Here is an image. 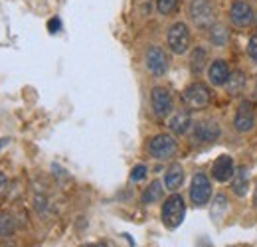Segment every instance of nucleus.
<instances>
[{"instance_id": "22", "label": "nucleus", "mask_w": 257, "mask_h": 247, "mask_svg": "<svg viewBox=\"0 0 257 247\" xmlns=\"http://www.w3.org/2000/svg\"><path fill=\"white\" fill-rule=\"evenodd\" d=\"M12 229H14V223H12V217L8 216V214H0V237H4V235H10L12 233Z\"/></svg>"}, {"instance_id": "13", "label": "nucleus", "mask_w": 257, "mask_h": 247, "mask_svg": "<svg viewBox=\"0 0 257 247\" xmlns=\"http://www.w3.org/2000/svg\"><path fill=\"white\" fill-rule=\"evenodd\" d=\"M229 73L231 71H229V65L225 60H214L208 67V79L216 87H224L229 79Z\"/></svg>"}, {"instance_id": "20", "label": "nucleus", "mask_w": 257, "mask_h": 247, "mask_svg": "<svg viewBox=\"0 0 257 247\" xmlns=\"http://www.w3.org/2000/svg\"><path fill=\"white\" fill-rule=\"evenodd\" d=\"M162 194H164V190H162V182L159 180H153L149 188L143 192V204H155V202H159L162 198Z\"/></svg>"}, {"instance_id": "27", "label": "nucleus", "mask_w": 257, "mask_h": 247, "mask_svg": "<svg viewBox=\"0 0 257 247\" xmlns=\"http://www.w3.org/2000/svg\"><path fill=\"white\" fill-rule=\"evenodd\" d=\"M48 28H50V32H52V34H56V32L62 28V22H60V18H54V20H50Z\"/></svg>"}, {"instance_id": "8", "label": "nucleus", "mask_w": 257, "mask_h": 247, "mask_svg": "<svg viewBox=\"0 0 257 247\" xmlns=\"http://www.w3.org/2000/svg\"><path fill=\"white\" fill-rule=\"evenodd\" d=\"M151 107L157 119H166L172 113V95L166 87L157 85L151 91Z\"/></svg>"}, {"instance_id": "32", "label": "nucleus", "mask_w": 257, "mask_h": 247, "mask_svg": "<svg viewBox=\"0 0 257 247\" xmlns=\"http://www.w3.org/2000/svg\"><path fill=\"white\" fill-rule=\"evenodd\" d=\"M85 247H95V245H85Z\"/></svg>"}, {"instance_id": "23", "label": "nucleus", "mask_w": 257, "mask_h": 247, "mask_svg": "<svg viewBox=\"0 0 257 247\" xmlns=\"http://www.w3.org/2000/svg\"><path fill=\"white\" fill-rule=\"evenodd\" d=\"M176 6H178V0H157V10L161 12L162 16L174 12Z\"/></svg>"}, {"instance_id": "6", "label": "nucleus", "mask_w": 257, "mask_h": 247, "mask_svg": "<svg viewBox=\"0 0 257 247\" xmlns=\"http://www.w3.org/2000/svg\"><path fill=\"white\" fill-rule=\"evenodd\" d=\"M176 149H178V145H176L174 137L168 135V133H161V135H157V137H153L149 141V155L153 158H157V160L172 158L176 155Z\"/></svg>"}, {"instance_id": "4", "label": "nucleus", "mask_w": 257, "mask_h": 247, "mask_svg": "<svg viewBox=\"0 0 257 247\" xmlns=\"http://www.w3.org/2000/svg\"><path fill=\"white\" fill-rule=\"evenodd\" d=\"M182 101L188 109H206L212 101V91L206 83L202 81H194L190 83L184 93H182Z\"/></svg>"}, {"instance_id": "15", "label": "nucleus", "mask_w": 257, "mask_h": 247, "mask_svg": "<svg viewBox=\"0 0 257 247\" xmlns=\"http://www.w3.org/2000/svg\"><path fill=\"white\" fill-rule=\"evenodd\" d=\"M231 190L237 198L247 196V192H249V170H247V166L235 168V174L231 176Z\"/></svg>"}, {"instance_id": "11", "label": "nucleus", "mask_w": 257, "mask_h": 247, "mask_svg": "<svg viewBox=\"0 0 257 247\" xmlns=\"http://www.w3.org/2000/svg\"><path fill=\"white\" fill-rule=\"evenodd\" d=\"M145 63H147V69L161 77L168 71V65H170V60H168V54L162 50L161 46H151L147 50V56H145Z\"/></svg>"}, {"instance_id": "31", "label": "nucleus", "mask_w": 257, "mask_h": 247, "mask_svg": "<svg viewBox=\"0 0 257 247\" xmlns=\"http://www.w3.org/2000/svg\"><path fill=\"white\" fill-rule=\"evenodd\" d=\"M255 28H257V12H255Z\"/></svg>"}, {"instance_id": "12", "label": "nucleus", "mask_w": 257, "mask_h": 247, "mask_svg": "<svg viewBox=\"0 0 257 247\" xmlns=\"http://www.w3.org/2000/svg\"><path fill=\"white\" fill-rule=\"evenodd\" d=\"M235 174V162L229 155H222L212 164V178L216 182H227Z\"/></svg>"}, {"instance_id": "21", "label": "nucleus", "mask_w": 257, "mask_h": 247, "mask_svg": "<svg viewBox=\"0 0 257 247\" xmlns=\"http://www.w3.org/2000/svg\"><path fill=\"white\" fill-rule=\"evenodd\" d=\"M225 212H227V198H225L224 194H218V196L214 198V204H212V212H210V216H212L214 221H220Z\"/></svg>"}, {"instance_id": "30", "label": "nucleus", "mask_w": 257, "mask_h": 247, "mask_svg": "<svg viewBox=\"0 0 257 247\" xmlns=\"http://www.w3.org/2000/svg\"><path fill=\"white\" fill-rule=\"evenodd\" d=\"M95 247H109V245H107V243H97Z\"/></svg>"}, {"instance_id": "26", "label": "nucleus", "mask_w": 257, "mask_h": 247, "mask_svg": "<svg viewBox=\"0 0 257 247\" xmlns=\"http://www.w3.org/2000/svg\"><path fill=\"white\" fill-rule=\"evenodd\" d=\"M6 190H8V178H6V174L0 172V200H2V196L6 194Z\"/></svg>"}, {"instance_id": "18", "label": "nucleus", "mask_w": 257, "mask_h": 247, "mask_svg": "<svg viewBox=\"0 0 257 247\" xmlns=\"http://www.w3.org/2000/svg\"><path fill=\"white\" fill-rule=\"evenodd\" d=\"M208 38H210V44L216 46V48H224L229 42V28L222 24V22H216L210 30H208Z\"/></svg>"}, {"instance_id": "25", "label": "nucleus", "mask_w": 257, "mask_h": 247, "mask_svg": "<svg viewBox=\"0 0 257 247\" xmlns=\"http://www.w3.org/2000/svg\"><path fill=\"white\" fill-rule=\"evenodd\" d=\"M247 56L251 58V62L257 63V34H253L247 42Z\"/></svg>"}, {"instance_id": "24", "label": "nucleus", "mask_w": 257, "mask_h": 247, "mask_svg": "<svg viewBox=\"0 0 257 247\" xmlns=\"http://www.w3.org/2000/svg\"><path fill=\"white\" fill-rule=\"evenodd\" d=\"M147 172H149V168H147L145 164H137V166L131 170V180H133V182H141V180L147 176Z\"/></svg>"}, {"instance_id": "5", "label": "nucleus", "mask_w": 257, "mask_h": 247, "mask_svg": "<svg viewBox=\"0 0 257 247\" xmlns=\"http://www.w3.org/2000/svg\"><path fill=\"white\" fill-rule=\"evenodd\" d=\"M229 22L235 28H249L255 24V10L249 0H233L229 6Z\"/></svg>"}, {"instance_id": "2", "label": "nucleus", "mask_w": 257, "mask_h": 247, "mask_svg": "<svg viewBox=\"0 0 257 247\" xmlns=\"http://www.w3.org/2000/svg\"><path fill=\"white\" fill-rule=\"evenodd\" d=\"M166 44H168V50L176 56H182L190 50V44H192V32L188 28L186 22H174L168 32H166Z\"/></svg>"}, {"instance_id": "7", "label": "nucleus", "mask_w": 257, "mask_h": 247, "mask_svg": "<svg viewBox=\"0 0 257 247\" xmlns=\"http://www.w3.org/2000/svg\"><path fill=\"white\" fill-rule=\"evenodd\" d=\"M222 135V127L218 121L214 119H202L194 125V141L196 143H202V145H210V143H216Z\"/></svg>"}, {"instance_id": "1", "label": "nucleus", "mask_w": 257, "mask_h": 247, "mask_svg": "<svg viewBox=\"0 0 257 247\" xmlns=\"http://www.w3.org/2000/svg\"><path fill=\"white\" fill-rule=\"evenodd\" d=\"M188 16L198 30H210L216 24V6L212 0H190Z\"/></svg>"}, {"instance_id": "17", "label": "nucleus", "mask_w": 257, "mask_h": 247, "mask_svg": "<svg viewBox=\"0 0 257 247\" xmlns=\"http://www.w3.org/2000/svg\"><path fill=\"white\" fill-rule=\"evenodd\" d=\"M245 83H247L245 73L239 71V69H235V71L229 73V79H227V83H225L224 87L227 89V95H231V97H239V95L243 93V89H245Z\"/></svg>"}, {"instance_id": "29", "label": "nucleus", "mask_w": 257, "mask_h": 247, "mask_svg": "<svg viewBox=\"0 0 257 247\" xmlns=\"http://www.w3.org/2000/svg\"><path fill=\"white\" fill-rule=\"evenodd\" d=\"M253 97L257 99V81H255V87H253Z\"/></svg>"}, {"instance_id": "19", "label": "nucleus", "mask_w": 257, "mask_h": 247, "mask_svg": "<svg viewBox=\"0 0 257 247\" xmlns=\"http://www.w3.org/2000/svg\"><path fill=\"white\" fill-rule=\"evenodd\" d=\"M206 63H208V50L202 48V46L194 48L192 54H190V69H192V73H196V75L202 73Z\"/></svg>"}, {"instance_id": "16", "label": "nucleus", "mask_w": 257, "mask_h": 247, "mask_svg": "<svg viewBox=\"0 0 257 247\" xmlns=\"http://www.w3.org/2000/svg\"><path fill=\"white\" fill-rule=\"evenodd\" d=\"M182 182H184V168H182L178 162L170 164L168 170L164 172V186H166L170 192H174V190H178V188L182 186Z\"/></svg>"}, {"instance_id": "10", "label": "nucleus", "mask_w": 257, "mask_h": 247, "mask_svg": "<svg viewBox=\"0 0 257 247\" xmlns=\"http://www.w3.org/2000/svg\"><path fill=\"white\" fill-rule=\"evenodd\" d=\"M212 198V182L206 174L198 172L194 174L192 184H190V200H192L194 206H206L208 200Z\"/></svg>"}, {"instance_id": "9", "label": "nucleus", "mask_w": 257, "mask_h": 247, "mask_svg": "<svg viewBox=\"0 0 257 247\" xmlns=\"http://www.w3.org/2000/svg\"><path fill=\"white\" fill-rule=\"evenodd\" d=\"M233 129L241 135H247L255 129V109L251 105V101H241L235 117H233Z\"/></svg>"}, {"instance_id": "14", "label": "nucleus", "mask_w": 257, "mask_h": 247, "mask_svg": "<svg viewBox=\"0 0 257 247\" xmlns=\"http://www.w3.org/2000/svg\"><path fill=\"white\" fill-rule=\"evenodd\" d=\"M168 129L174 135H186L192 129V115L190 111H176L170 121H168Z\"/></svg>"}, {"instance_id": "3", "label": "nucleus", "mask_w": 257, "mask_h": 247, "mask_svg": "<svg viewBox=\"0 0 257 247\" xmlns=\"http://www.w3.org/2000/svg\"><path fill=\"white\" fill-rule=\"evenodd\" d=\"M186 216V204H184V198L178 196V194H172L164 200L162 204V221L168 229H176Z\"/></svg>"}, {"instance_id": "28", "label": "nucleus", "mask_w": 257, "mask_h": 247, "mask_svg": "<svg viewBox=\"0 0 257 247\" xmlns=\"http://www.w3.org/2000/svg\"><path fill=\"white\" fill-rule=\"evenodd\" d=\"M4 145H8V139H0V149H2Z\"/></svg>"}]
</instances>
